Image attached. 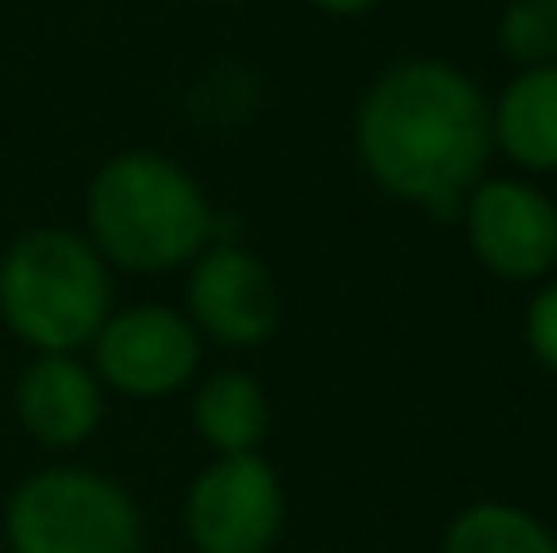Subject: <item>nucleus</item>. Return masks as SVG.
<instances>
[{
	"mask_svg": "<svg viewBox=\"0 0 557 553\" xmlns=\"http://www.w3.org/2000/svg\"><path fill=\"white\" fill-rule=\"evenodd\" d=\"M494 147L480 84L441 59L392 64L357 108V157L382 192L455 216Z\"/></svg>",
	"mask_w": 557,
	"mask_h": 553,
	"instance_id": "f257e3e1",
	"label": "nucleus"
},
{
	"mask_svg": "<svg viewBox=\"0 0 557 553\" xmlns=\"http://www.w3.org/2000/svg\"><path fill=\"white\" fill-rule=\"evenodd\" d=\"M88 235L103 265L137 274L176 270L211 235L206 192L162 152H117L88 186Z\"/></svg>",
	"mask_w": 557,
	"mask_h": 553,
	"instance_id": "f03ea898",
	"label": "nucleus"
},
{
	"mask_svg": "<svg viewBox=\"0 0 557 553\" xmlns=\"http://www.w3.org/2000/svg\"><path fill=\"white\" fill-rule=\"evenodd\" d=\"M113 314L108 265L84 235L39 225L0 255V319L20 343L74 358Z\"/></svg>",
	"mask_w": 557,
	"mask_h": 553,
	"instance_id": "7ed1b4c3",
	"label": "nucleus"
},
{
	"mask_svg": "<svg viewBox=\"0 0 557 553\" xmlns=\"http://www.w3.org/2000/svg\"><path fill=\"white\" fill-rule=\"evenodd\" d=\"M10 553H143V519L113 480L94 470H39L10 495Z\"/></svg>",
	"mask_w": 557,
	"mask_h": 553,
	"instance_id": "20e7f679",
	"label": "nucleus"
},
{
	"mask_svg": "<svg viewBox=\"0 0 557 553\" xmlns=\"http://www.w3.org/2000/svg\"><path fill=\"white\" fill-rule=\"evenodd\" d=\"M278 529L284 486L260 451L221 456L186 495V534L201 553H270Z\"/></svg>",
	"mask_w": 557,
	"mask_h": 553,
	"instance_id": "39448f33",
	"label": "nucleus"
},
{
	"mask_svg": "<svg viewBox=\"0 0 557 553\" xmlns=\"http://www.w3.org/2000/svg\"><path fill=\"white\" fill-rule=\"evenodd\" d=\"M94 358L98 378L113 392L152 402L191 382L196 362H201V343L176 309L137 304V309L108 314V323L94 339Z\"/></svg>",
	"mask_w": 557,
	"mask_h": 553,
	"instance_id": "423d86ee",
	"label": "nucleus"
},
{
	"mask_svg": "<svg viewBox=\"0 0 557 553\" xmlns=\"http://www.w3.org/2000/svg\"><path fill=\"white\" fill-rule=\"evenodd\" d=\"M474 260L513 284L557 270V206L529 182H480L465 206Z\"/></svg>",
	"mask_w": 557,
	"mask_h": 553,
	"instance_id": "0eeeda50",
	"label": "nucleus"
},
{
	"mask_svg": "<svg viewBox=\"0 0 557 553\" xmlns=\"http://www.w3.org/2000/svg\"><path fill=\"white\" fill-rule=\"evenodd\" d=\"M191 314L211 339L231 343V348H250L264 343L278 329V284L240 245H215L201 255L191 270Z\"/></svg>",
	"mask_w": 557,
	"mask_h": 553,
	"instance_id": "6e6552de",
	"label": "nucleus"
},
{
	"mask_svg": "<svg viewBox=\"0 0 557 553\" xmlns=\"http://www.w3.org/2000/svg\"><path fill=\"white\" fill-rule=\"evenodd\" d=\"M20 427L39 441V446H78L94 437L98 417H103V392L98 378L69 353H49L25 368L15 388Z\"/></svg>",
	"mask_w": 557,
	"mask_h": 553,
	"instance_id": "1a4fd4ad",
	"label": "nucleus"
},
{
	"mask_svg": "<svg viewBox=\"0 0 557 553\" xmlns=\"http://www.w3.org/2000/svg\"><path fill=\"white\" fill-rule=\"evenodd\" d=\"M494 143L529 172H557V64L523 69L490 113Z\"/></svg>",
	"mask_w": 557,
	"mask_h": 553,
	"instance_id": "9d476101",
	"label": "nucleus"
},
{
	"mask_svg": "<svg viewBox=\"0 0 557 553\" xmlns=\"http://www.w3.org/2000/svg\"><path fill=\"white\" fill-rule=\"evenodd\" d=\"M196 431L221 456H250L270 431V402L250 372H215L196 392Z\"/></svg>",
	"mask_w": 557,
	"mask_h": 553,
	"instance_id": "9b49d317",
	"label": "nucleus"
},
{
	"mask_svg": "<svg viewBox=\"0 0 557 553\" xmlns=\"http://www.w3.org/2000/svg\"><path fill=\"white\" fill-rule=\"evenodd\" d=\"M445 553H557V539L529 509L484 500L455 515L450 534H445Z\"/></svg>",
	"mask_w": 557,
	"mask_h": 553,
	"instance_id": "f8f14e48",
	"label": "nucleus"
},
{
	"mask_svg": "<svg viewBox=\"0 0 557 553\" xmlns=\"http://www.w3.org/2000/svg\"><path fill=\"white\" fill-rule=\"evenodd\" d=\"M499 45L523 69L557 64V0H513L499 20Z\"/></svg>",
	"mask_w": 557,
	"mask_h": 553,
	"instance_id": "ddd939ff",
	"label": "nucleus"
},
{
	"mask_svg": "<svg viewBox=\"0 0 557 553\" xmlns=\"http://www.w3.org/2000/svg\"><path fill=\"white\" fill-rule=\"evenodd\" d=\"M523 333H529L533 358H539L548 372H557V280L548 284V290H539V299L529 304V323H523Z\"/></svg>",
	"mask_w": 557,
	"mask_h": 553,
	"instance_id": "4468645a",
	"label": "nucleus"
},
{
	"mask_svg": "<svg viewBox=\"0 0 557 553\" xmlns=\"http://www.w3.org/2000/svg\"><path fill=\"white\" fill-rule=\"evenodd\" d=\"M318 10H327V15H362V10H372L376 0H313Z\"/></svg>",
	"mask_w": 557,
	"mask_h": 553,
	"instance_id": "2eb2a0df",
	"label": "nucleus"
}]
</instances>
